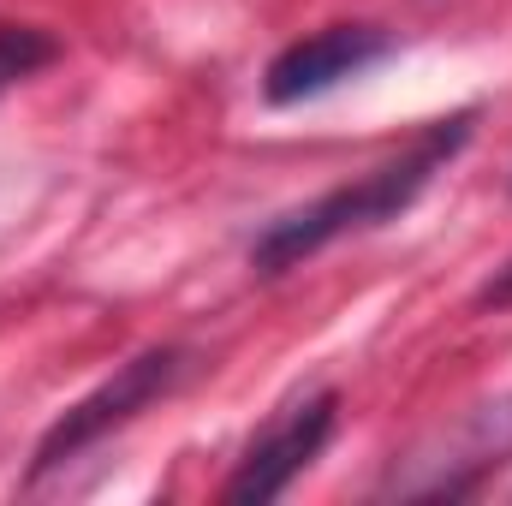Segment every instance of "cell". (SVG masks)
<instances>
[{"mask_svg":"<svg viewBox=\"0 0 512 506\" xmlns=\"http://www.w3.org/2000/svg\"><path fill=\"white\" fill-rule=\"evenodd\" d=\"M471 126H477V114L465 108V114L429 126L399 161H387V167L352 179V185H334V191H322L316 203L280 215V221L251 245V268L256 274H286V268H298L304 256H316L322 245L346 239V233H370V227H382L393 215H405V209L423 197V185L471 143Z\"/></svg>","mask_w":512,"mask_h":506,"instance_id":"obj_1","label":"cell"},{"mask_svg":"<svg viewBox=\"0 0 512 506\" xmlns=\"http://www.w3.org/2000/svg\"><path fill=\"white\" fill-rule=\"evenodd\" d=\"M185 370H191V352H185V346H149V352H137L131 364H120L96 393H84V399L42 435L36 459H30V483L48 477V471H60V465L78 459L84 447H96L108 429H126L137 411H149L155 399H167V393L185 381Z\"/></svg>","mask_w":512,"mask_h":506,"instance_id":"obj_2","label":"cell"},{"mask_svg":"<svg viewBox=\"0 0 512 506\" xmlns=\"http://www.w3.org/2000/svg\"><path fill=\"white\" fill-rule=\"evenodd\" d=\"M387 54H393V42H387V30H376V24H328V30H316V36H304V42H292V48H280L268 60L262 96L274 108H298V102L328 96L346 78L370 72Z\"/></svg>","mask_w":512,"mask_h":506,"instance_id":"obj_3","label":"cell"},{"mask_svg":"<svg viewBox=\"0 0 512 506\" xmlns=\"http://www.w3.org/2000/svg\"><path fill=\"white\" fill-rule=\"evenodd\" d=\"M334 423H340V399L334 393H316V399L292 405L251 453H245V465L227 483V501H274V495H286L292 477L310 471V459L328 447Z\"/></svg>","mask_w":512,"mask_h":506,"instance_id":"obj_4","label":"cell"},{"mask_svg":"<svg viewBox=\"0 0 512 506\" xmlns=\"http://www.w3.org/2000/svg\"><path fill=\"white\" fill-rule=\"evenodd\" d=\"M60 60V42L36 24H0V96Z\"/></svg>","mask_w":512,"mask_h":506,"instance_id":"obj_5","label":"cell"},{"mask_svg":"<svg viewBox=\"0 0 512 506\" xmlns=\"http://www.w3.org/2000/svg\"><path fill=\"white\" fill-rule=\"evenodd\" d=\"M483 298H489V304H507V298H512V268L501 274V280H489V292H483Z\"/></svg>","mask_w":512,"mask_h":506,"instance_id":"obj_6","label":"cell"}]
</instances>
